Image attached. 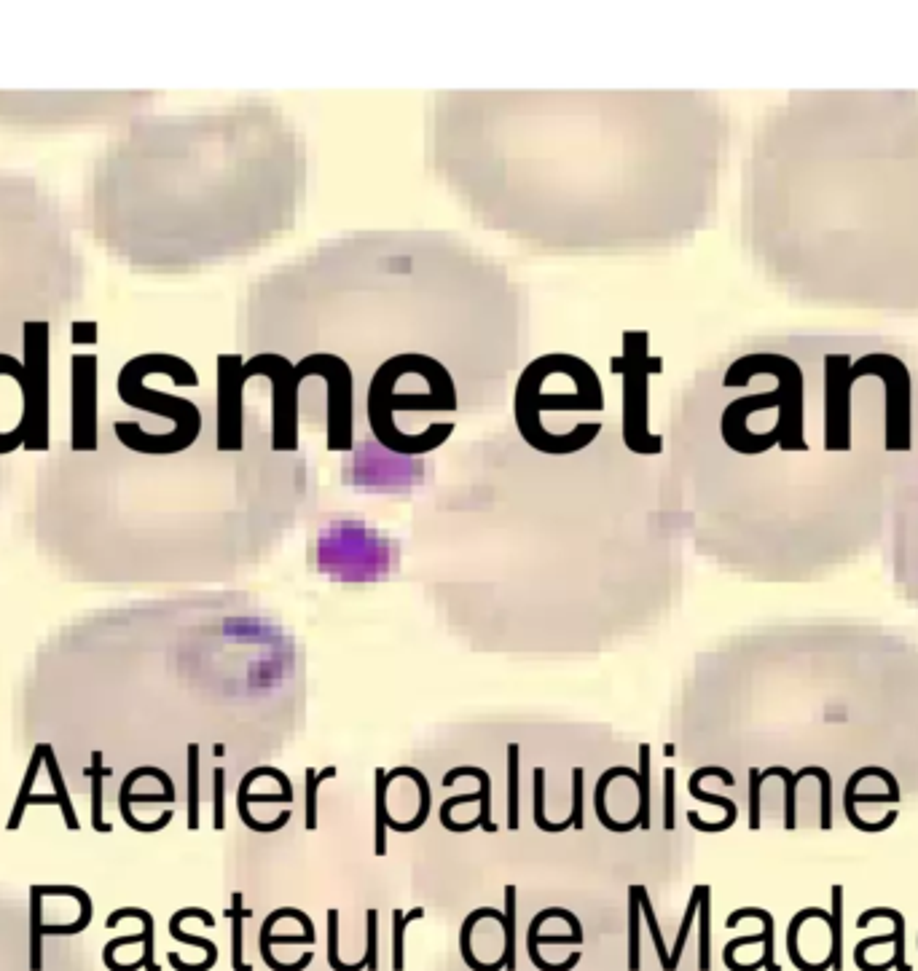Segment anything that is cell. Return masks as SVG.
<instances>
[{"label":"cell","mask_w":918,"mask_h":971,"mask_svg":"<svg viewBox=\"0 0 918 971\" xmlns=\"http://www.w3.org/2000/svg\"><path fill=\"white\" fill-rule=\"evenodd\" d=\"M529 344L527 288L449 231L387 228L325 239L250 282L239 355H280L320 381L328 451L398 459L438 451L459 416L505 403Z\"/></svg>","instance_id":"1"},{"label":"cell","mask_w":918,"mask_h":971,"mask_svg":"<svg viewBox=\"0 0 918 971\" xmlns=\"http://www.w3.org/2000/svg\"><path fill=\"white\" fill-rule=\"evenodd\" d=\"M427 164L484 228L537 253L669 250L709 226L728 113L709 92H438Z\"/></svg>","instance_id":"2"},{"label":"cell","mask_w":918,"mask_h":971,"mask_svg":"<svg viewBox=\"0 0 918 971\" xmlns=\"http://www.w3.org/2000/svg\"><path fill=\"white\" fill-rule=\"evenodd\" d=\"M741 239L792 298L918 312V94L800 92L765 110Z\"/></svg>","instance_id":"3"},{"label":"cell","mask_w":918,"mask_h":971,"mask_svg":"<svg viewBox=\"0 0 918 971\" xmlns=\"http://www.w3.org/2000/svg\"><path fill=\"white\" fill-rule=\"evenodd\" d=\"M309 151L288 110L247 97L137 119L94 169L100 245L132 269L180 274L264 250L296 226Z\"/></svg>","instance_id":"4"},{"label":"cell","mask_w":918,"mask_h":971,"mask_svg":"<svg viewBox=\"0 0 918 971\" xmlns=\"http://www.w3.org/2000/svg\"><path fill=\"white\" fill-rule=\"evenodd\" d=\"M78 290L81 258L57 196L0 169V352L17 347L25 322L65 317Z\"/></svg>","instance_id":"5"},{"label":"cell","mask_w":918,"mask_h":971,"mask_svg":"<svg viewBox=\"0 0 918 971\" xmlns=\"http://www.w3.org/2000/svg\"><path fill=\"white\" fill-rule=\"evenodd\" d=\"M607 414L599 373L583 357L548 352L521 368L513 384V430L532 446Z\"/></svg>","instance_id":"6"},{"label":"cell","mask_w":918,"mask_h":971,"mask_svg":"<svg viewBox=\"0 0 918 971\" xmlns=\"http://www.w3.org/2000/svg\"><path fill=\"white\" fill-rule=\"evenodd\" d=\"M650 333L626 330L623 333V355L612 360V368L623 376L621 432L623 443L631 454L661 456L663 435L650 430V376L661 368L658 357H650Z\"/></svg>","instance_id":"7"},{"label":"cell","mask_w":918,"mask_h":971,"mask_svg":"<svg viewBox=\"0 0 918 971\" xmlns=\"http://www.w3.org/2000/svg\"><path fill=\"white\" fill-rule=\"evenodd\" d=\"M70 451H100V357H70Z\"/></svg>","instance_id":"8"},{"label":"cell","mask_w":918,"mask_h":971,"mask_svg":"<svg viewBox=\"0 0 918 971\" xmlns=\"http://www.w3.org/2000/svg\"><path fill=\"white\" fill-rule=\"evenodd\" d=\"M615 778H629V781L637 784V770L626 768V765L604 770L594 786V813H596V819H599V824H602L604 829H610L612 835H629V832L639 829L637 816H631V821H615L610 816V811H607V789H610V784L615 781Z\"/></svg>","instance_id":"9"},{"label":"cell","mask_w":918,"mask_h":971,"mask_svg":"<svg viewBox=\"0 0 918 971\" xmlns=\"http://www.w3.org/2000/svg\"><path fill=\"white\" fill-rule=\"evenodd\" d=\"M387 778H390V781H395V778H411V781L417 784V792H419L417 816H414L411 821H406V824L395 819L387 821V829H392V832H398V835H414L417 829L425 827V821L430 819V808H433V794H430V784H427L425 773L417 768H411V765H400V768L395 770H387Z\"/></svg>","instance_id":"10"},{"label":"cell","mask_w":918,"mask_h":971,"mask_svg":"<svg viewBox=\"0 0 918 971\" xmlns=\"http://www.w3.org/2000/svg\"><path fill=\"white\" fill-rule=\"evenodd\" d=\"M540 945H580V942L572 934H543L540 926L532 921L527 929V955L529 961L535 963L537 971H572L580 963V953H572L567 961L561 963L545 961L543 955H540Z\"/></svg>","instance_id":"11"},{"label":"cell","mask_w":918,"mask_h":971,"mask_svg":"<svg viewBox=\"0 0 918 971\" xmlns=\"http://www.w3.org/2000/svg\"><path fill=\"white\" fill-rule=\"evenodd\" d=\"M43 896H73L81 907L78 921L68 923V926H43V937H73V934H84L89 929V923L94 918V902L89 891L81 886H41Z\"/></svg>","instance_id":"12"},{"label":"cell","mask_w":918,"mask_h":971,"mask_svg":"<svg viewBox=\"0 0 918 971\" xmlns=\"http://www.w3.org/2000/svg\"><path fill=\"white\" fill-rule=\"evenodd\" d=\"M704 778H720L725 786H733V784H736V778H733L731 770L720 768V765H706V768H698L696 773L688 778V792H690V797H693V800H698V803L717 805V808H723L728 819H733V821L739 819V805L733 803L731 797H723V794H709V792H704V789H701V781H704Z\"/></svg>","instance_id":"13"},{"label":"cell","mask_w":918,"mask_h":971,"mask_svg":"<svg viewBox=\"0 0 918 971\" xmlns=\"http://www.w3.org/2000/svg\"><path fill=\"white\" fill-rule=\"evenodd\" d=\"M476 778L478 781V803H481V811H478V824H481V832H486V835H494L497 832V824L492 821V778H489V773H486L484 768H476V765H457V768H451L446 776H443V781L441 784L443 786H451L457 778Z\"/></svg>","instance_id":"14"},{"label":"cell","mask_w":918,"mask_h":971,"mask_svg":"<svg viewBox=\"0 0 918 971\" xmlns=\"http://www.w3.org/2000/svg\"><path fill=\"white\" fill-rule=\"evenodd\" d=\"M811 918L830 923V912L822 910V907H803L800 912H795V915H792L790 926H787V955H790L792 966H795L798 971H827V969H830V963H827V961L808 963L806 958H803V953H800V942H798L800 929H803V923L811 921Z\"/></svg>","instance_id":"15"},{"label":"cell","mask_w":918,"mask_h":971,"mask_svg":"<svg viewBox=\"0 0 918 971\" xmlns=\"http://www.w3.org/2000/svg\"><path fill=\"white\" fill-rule=\"evenodd\" d=\"M650 744H639V768H637V816L639 829L650 832L653 829V757H650Z\"/></svg>","instance_id":"16"},{"label":"cell","mask_w":918,"mask_h":971,"mask_svg":"<svg viewBox=\"0 0 918 971\" xmlns=\"http://www.w3.org/2000/svg\"><path fill=\"white\" fill-rule=\"evenodd\" d=\"M226 918L231 921V969L234 971H253V966L245 961V921L253 918V910L245 907L242 891L231 894V907L226 910Z\"/></svg>","instance_id":"17"},{"label":"cell","mask_w":918,"mask_h":971,"mask_svg":"<svg viewBox=\"0 0 918 971\" xmlns=\"http://www.w3.org/2000/svg\"><path fill=\"white\" fill-rule=\"evenodd\" d=\"M876 918H889V921L894 923V953H892V966L897 971H913V966L908 963V958H905V915H902L900 910H894V907H870V910H865L862 915H859V921H857V929H867L870 923L876 921Z\"/></svg>","instance_id":"18"},{"label":"cell","mask_w":918,"mask_h":971,"mask_svg":"<svg viewBox=\"0 0 918 971\" xmlns=\"http://www.w3.org/2000/svg\"><path fill=\"white\" fill-rule=\"evenodd\" d=\"M89 778H92V829L100 835H111L113 824L105 821V778L111 776V768H105V757L100 749L92 752V765H89Z\"/></svg>","instance_id":"19"},{"label":"cell","mask_w":918,"mask_h":971,"mask_svg":"<svg viewBox=\"0 0 918 971\" xmlns=\"http://www.w3.org/2000/svg\"><path fill=\"white\" fill-rule=\"evenodd\" d=\"M744 918H757L763 923V955H760V963H763L765 971H782V966L776 963L774 958V915L763 907H741V910H733L725 921V929H736Z\"/></svg>","instance_id":"20"},{"label":"cell","mask_w":918,"mask_h":971,"mask_svg":"<svg viewBox=\"0 0 918 971\" xmlns=\"http://www.w3.org/2000/svg\"><path fill=\"white\" fill-rule=\"evenodd\" d=\"M43 765H46V770H49L51 786H54V797H57V808L62 811V821H65V827H68L70 832H76V829H81V821H78L76 816V808H73V800H70L68 784H65V778H62V768H60V762H57V754H54V746L51 744H43Z\"/></svg>","instance_id":"21"},{"label":"cell","mask_w":918,"mask_h":971,"mask_svg":"<svg viewBox=\"0 0 918 971\" xmlns=\"http://www.w3.org/2000/svg\"><path fill=\"white\" fill-rule=\"evenodd\" d=\"M124 918H137V921L143 923V955H140V961H143V969H148V971H162V966L156 963V958H153V942H156V937H153V929H156V923H153V915L148 910H143V907H119V910H113L111 915H108V921H105V926L108 929H116Z\"/></svg>","instance_id":"22"},{"label":"cell","mask_w":918,"mask_h":971,"mask_svg":"<svg viewBox=\"0 0 918 971\" xmlns=\"http://www.w3.org/2000/svg\"><path fill=\"white\" fill-rule=\"evenodd\" d=\"M387 789H390V778L387 770H374V853L384 856L387 853V821L392 819L390 808H387Z\"/></svg>","instance_id":"23"},{"label":"cell","mask_w":918,"mask_h":971,"mask_svg":"<svg viewBox=\"0 0 918 971\" xmlns=\"http://www.w3.org/2000/svg\"><path fill=\"white\" fill-rule=\"evenodd\" d=\"M135 784H137V778L132 776V773H127V778L121 781L119 813H121V819H124V824H127L129 829L140 832V835H156V832H162V829L170 827L172 816H175L172 811H164L156 821H140V819H137L135 811H132V803H129V794H132V786H135Z\"/></svg>","instance_id":"24"},{"label":"cell","mask_w":918,"mask_h":971,"mask_svg":"<svg viewBox=\"0 0 918 971\" xmlns=\"http://www.w3.org/2000/svg\"><path fill=\"white\" fill-rule=\"evenodd\" d=\"M41 765H43V744H38L33 749V757H30V762H27L25 778H22V786H19V794H17V803H14V808H11L9 824H6V829H9V832H17L19 824H22V819H25V811L30 808V797H33V786H35V778H38V770H41Z\"/></svg>","instance_id":"25"},{"label":"cell","mask_w":918,"mask_h":971,"mask_svg":"<svg viewBox=\"0 0 918 971\" xmlns=\"http://www.w3.org/2000/svg\"><path fill=\"white\" fill-rule=\"evenodd\" d=\"M186 760H188V829L196 832V829L202 827V819H199V808H202V781H199L202 752H199V744L186 746Z\"/></svg>","instance_id":"26"},{"label":"cell","mask_w":918,"mask_h":971,"mask_svg":"<svg viewBox=\"0 0 918 971\" xmlns=\"http://www.w3.org/2000/svg\"><path fill=\"white\" fill-rule=\"evenodd\" d=\"M830 902H833V910H830V955L825 961L830 963V969L843 971V886L835 883L830 888Z\"/></svg>","instance_id":"27"},{"label":"cell","mask_w":918,"mask_h":971,"mask_svg":"<svg viewBox=\"0 0 918 971\" xmlns=\"http://www.w3.org/2000/svg\"><path fill=\"white\" fill-rule=\"evenodd\" d=\"M508 821L505 827L516 832L521 827V808H519V789H521V746L508 744Z\"/></svg>","instance_id":"28"},{"label":"cell","mask_w":918,"mask_h":971,"mask_svg":"<svg viewBox=\"0 0 918 971\" xmlns=\"http://www.w3.org/2000/svg\"><path fill=\"white\" fill-rule=\"evenodd\" d=\"M43 891L30 886V971H43Z\"/></svg>","instance_id":"29"},{"label":"cell","mask_w":918,"mask_h":971,"mask_svg":"<svg viewBox=\"0 0 918 971\" xmlns=\"http://www.w3.org/2000/svg\"><path fill=\"white\" fill-rule=\"evenodd\" d=\"M502 963L505 971H516V886H505V910H502Z\"/></svg>","instance_id":"30"},{"label":"cell","mask_w":918,"mask_h":971,"mask_svg":"<svg viewBox=\"0 0 918 971\" xmlns=\"http://www.w3.org/2000/svg\"><path fill=\"white\" fill-rule=\"evenodd\" d=\"M712 888L704 883L701 902H698V971L712 969Z\"/></svg>","instance_id":"31"},{"label":"cell","mask_w":918,"mask_h":971,"mask_svg":"<svg viewBox=\"0 0 918 971\" xmlns=\"http://www.w3.org/2000/svg\"><path fill=\"white\" fill-rule=\"evenodd\" d=\"M771 776H779L784 781V829L787 832H792V829L798 827V776L792 773L790 768H784V765H771V768H765V770H760V778H771Z\"/></svg>","instance_id":"32"},{"label":"cell","mask_w":918,"mask_h":971,"mask_svg":"<svg viewBox=\"0 0 918 971\" xmlns=\"http://www.w3.org/2000/svg\"><path fill=\"white\" fill-rule=\"evenodd\" d=\"M798 781L803 778H816L819 786H822V794H819V827L830 832L833 829V776L830 770H825L822 765H808L803 770H795Z\"/></svg>","instance_id":"33"},{"label":"cell","mask_w":918,"mask_h":971,"mask_svg":"<svg viewBox=\"0 0 918 971\" xmlns=\"http://www.w3.org/2000/svg\"><path fill=\"white\" fill-rule=\"evenodd\" d=\"M419 918H425V907H414L411 912L392 910V971L406 969V929Z\"/></svg>","instance_id":"34"},{"label":"cell","mask_w":918,"mask_h":971,"mask_svg":"<svg viewBox=\"0 0 918 971\" xmlns=\"http://www.w3.org/2000/svg\"><path fill=\"white\" fill-rule=\"evenodd\" d=\"M701 891H704V883H701V886H696V888H693V891H690V899H688V907H685V915H682L680 931H677V939H674V947H672V950H669V971H677V969H680L682 953H685V945H688L690 929H693V921H696V915H698V902H701Z\"/></svg>","instance_id":"35"},{"label":"cell","mask_w":918,"mask_h":971,"mask_svg":"<svg viewBox=\"0 0 918 971\" xmlns=\"http://www.w3.org/2000/svg\"><path fill=\"white\" fill-rule=\"evenodd\" d=\"M642 902H639V883L629 886V971L642 969Z\"/></svg>","instance_id":"36"},{"label":"cell","mask_w":918,"mask_h":971,"mask_svg":"<svg viewBox=\"0 0 918 971\" xmlns=\"http://www.w3.org/2000/svg\"><path fill=\"white\" fill-rule=\"evenodd\" d=\"M532 789H535V813H532V816H535V827L540 829V832H545V835H561V832L572 829L570 819L553 824V821H548V816H545V768L532 770Z\"/></svg>","instance_id":"37"},{"label":"cell","mask_w":918,"mask_h":971,"mask_svg":"<svg viewBox=\"0 0 918 971\" xmlns=\"http://www.w3.org/2000/svg\"><path fill=\"white\" fill-rule=\"evenodd\" d=\"M336 765H328V768H323L320 773H317L315 768H306L304 770V784H306V819H304V824H306V829L309 832H315L317 829V794H320V786L328 781V778H336Z\"/></svg>","instance_id":"38"},{"label":"cell","mask_w":918,"mask_h":971,"mask_svg":"<svg viewBox=\"0 0 918 971\" xmlns=\"http://www.w3.org/2000/svg\"><path fill=\"white\" fill-rule=\"evenodd\" d=\"M639 902H642V921H645L647 929H650V937H653V947H655V955H658V961H661V969L669 971V947H666V942H663L661 923H658V918H655L653 899H650L645 886H639Z\"/></svg>","instance_id":"39"},{"label":"cell","mask_w":918,"mask_h":971,"mask_svg":"<svg viewBox=\"0 0 918 971\" xmlns=\"http://www.w3.org/2000/svg\"><path fill=\"white\" fill-rule=\"evenodd\" d=\"M186 921L183 918V912H175L170 918V937L175 939V942H183V945H191V947H202L204 953H207V958H204V966L207 969H213L215 963H218V947H215V942H210V939H204V937H194V934H186V931L180 929V923Z\"/></svg>","instance_id":"40"},{"label":"cell","mask_w":918,"mask_h":971,"mask_svg":"<svg viewBox=\"0 0 918 971\" xmlns=\"http://www.w3.org/2000/svg\"><path fill=\"white\" fill-rule=\"evenodd\" d=\"M328 966L333 971H363L366 961L360 958L357 963H344L339 955V910H328Z\"/></svg>","instance_id":"41"},{"label":"cell","mask_w":918,"mask_h":971,"mask_svg":"<svg viewBox=\"0 0 918 971\" xmlns=\"http://www.w3.org/2000/svg\"><path fill=\"white\" fill-rule=\"evenodd\" d=\"M677 770H663V829L674 832L677 829Z\"/></svg>","instance_id":"42"},{"label":"cell","mask_w":918,"mask_h":971,"mask_svg":"<svg viewBox=\"0 0 918 971\" xmlns=\"http://www.w3.org/2000/svg\"><path fill=\"white\" fill-rule=\"evenodd\" d=\"M368 971L379 969V912L374 907L366 910V955H363Z\"/></svg>","instance_id":"43"},{"label":"cell","mask_w":918,"mask_h":971,"mask_svg":"<svg viewBox=\"0 0 918 971\" xmlns=\"http://www.w3.org/2000/svg\"><path fill=\"white\" fill-rule=\"evenodd\" d=\"M213 829H226V770H213Z\"/></svg>","instance_id":"44"},{"label":"cell","mask_w":918,"mask_h":971,"mask_svg":"<svg viewBox=\"0 0 918 971\" xmlns=\"http://www.w3.org/2000/svg\"><path fill=\"white\" fill-rule=\"evenodd\" d=\"M583 781H586V773L583 768H572V811L567 819L572 821V829H583L586 827V819H583V803H586V789H583Z\"/></svg>","instance_id":"45"},{"label":"cell","mask_w":918,"mask_h":971,"mask_svg":"<svg viewBox=\"0 0 918 971\" xmlns=\"http://www.w3.org/2000/svg\"><path fill=\"white\" fill-rule=\"evenodd\" d=\"M760 789H763L760 768H749V829L752 832L760 829Z\"/></svg>","instance_id":"46"},{"label":"cell","mask_w":918,"mask_h":971,"mask_svg":"<svg viewBox=\"0 0 918 971\" xmlns=\"http://www.w3.org/2000/svg\"><path fill=\"white\" fill-rule=\"evenodd\" d=\"M70 341L76 347H97L100 344V325L94 320L73 322V338Z\"/></svg>","instance_id":"47"},{"label":"cell","mask_w":918,"mask_h":971,"mask_svg":"<svg viewBox=\"0 0 918 971\" xmlns=\"http://www.w3.org/2000/svg\"><path fill=\"white\" fill-rule=\"evenodd\" d=\"M663 754H666V757H674V754H677V746L666 744V746H663Z\"/></svg>","instance_id":"48"},{"label":"cell","mask_w":918,"mask_h":971,"mask_svg":"<svg viewBox=\"0 0 918 971\" xmlns=\"http://www.w3.org/2000/svg\"><path fill=\"white\" fill-rule=\"evenodd\" d=\"M213 752L218 754V757H223V754H226V746H223V744H215V749H213Z\"/></svg>","instance_id":"49"}]
</instances>
